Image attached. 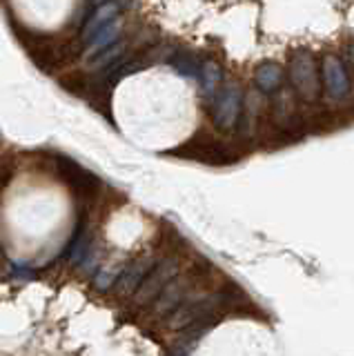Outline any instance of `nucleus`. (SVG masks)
Here are the masks:
<instances>
[{
	"label": "nucleus",
	"instance_id": "nucleus-15",
	"mask_svg": "<svg viewBox=\"0 0 354 356\" xmlns=\"http://www.w3.org/2000/svg\"><path fill=\"white\" fill-rule=\"evenodd\" d=\"M170 65L176 70V74H181L185 78H196L198 76V67H201L194 60V56H190V54H176V56H172Z\"/></svg>",
	"mask_w": 354,
	"mask_h": 356
},
{
	"label": "nucleus",
	"instance_id": "nucleus-7",
	"mask_svg": "<svg viewBox=\"0 0 354 356\" xmlns=\"http://www.w3.org/2000/svg\"><path fill=\"white\" fill-rule=\"evenodd\" d=\"M185 285H187L185 278H181L179 274H176V276L172 278V281L161 289L159 296L152 300V303H154L152 314L156 316V318L168 316L170 312L183 300V296H185V292H187V287H185Z\"/></svg>",
	"mask_w": 354,
	"mask_h": 356
},
{
	"label": "nucleus",
	"instance_id": "nucleus-4",
	"mask_svg": "<svg viewBox=\"0 0 354 356\" xmlns=\"http://www.w3.org/2000/svg\"><path fill=\"white\" fill-rule=\"evenodd\" d=\"M243 111V92L236 85H227L212 100V122L220 131H232L236 127Z\"/></svg>",
	"mask_w": 354,
	"mask_h": 356
},
{
	"label": "nucleus",
	"instance_id": "nucleus-6",
	"mask_svg": "<svg viewBox=\"0 0 354 356\" xmlns=\"http://www.w3.org/2000/svg\"><path fill=\"white\" fill-rule=\"evenodd\" d=\"M156 263L152 259V256H140V259L131 261L129 265H125L123 270H120L118 278L114 281V287H116V294L118 296H129L136 292V287L140 285V281L145 278V274L150 272V267Z\"/></svg>",
	"mask_w": 354,
	"mask_h": 356
},
{
	"label": "nucleus",
	"instance_id": "nucleus-11",
	"mask_svg": "<svg viewBox=\"0 0 354 356\" xmlns=\"http://www.w3.org/2000/svg\"><path fill=\"white\" fill-rule=\"evenodd\" d=\"M198 81H201V87L207 96H214L216 89L223 81V70H220V65L214 63V60H205L201 67H198Z\"/></svg>",
	"mask_w": 354,
	"mask_h": 356
},
{
	"label": "nucleus",
	"instance_id": "nucleus-13",
	"mask_svg": "<svg viewBox=\"0 0 354 356\" xmlns=\"http://www.w3.org/2000/svg\"><path fill=\"white\" fill-rule=\"evenodd\" d=\"M61 167V172L65 174V178L74 185V187H79V189H90V187H96V178L92 174H87L83 167L79 165H74L72 161H61L58 163Z\"/></svg>",
	"mask_w": 354,
	"mask_h": 356
},
{
	"label": "nucleus",
	"instance_id": "nucleus-1",
	"mask_svg": "<svg viewBox=\"0 0 354 356\" xmlns=\"http://www.w3.org/2000/svg\"><path fill=\"white\" fill-rule=\"evenodd\" d=\"M287 76L294 87L296 96L305 103H314L321 96V74L316 58L309 51H296L290 65H287Z\"/></svg>",
	"mask_w": 354,
	"mask_h": 356
},
{
	"label": "nucleus",
	"instance_id": "nucleus-3",
	"mask_svg": "<svg viewBox=\"0 0 354 356\" xmlns=\"http://www.w3.org/2000/svg\"><path fill=\"white\" fill-rule=\"evenodd\" d=\"M179 272H181V265H179V259H174V256H170V259H163L159 263H154L150 267V272L145 274V278L140 281V285L136 287L134 305H140V307L150 305L152 300L159 296L161 289L168 285Z\"/></svg>",
	"mask_w": 354,
	"mask_h": 356
},
{
	"label": "nucleus",
	"instance_id": "nucleus-17",
	"mask_svg": "<svg viewBox=\"0 0 354 356\" xmlns=\"http://www.w3.org/2000/svg\"><path fill=\"white\" fill-rule=\"evenodd\" d=\"M348 56H350V63H352V67H354V42L350 44V49H348Z\"/></svg>",
	"mask_w": 354,
	"mask_h": 356
},
{
	"label": "nucleus",
	"instance_id": "nucleus-12",
	"mask_svg": "<svg viewBox=\"0 0 354 356\" xmlns=\"http://www.w3.org/2000/svg\"><path fill=\"white\" fill-rule=\"evenodd\" d=\"M92 248V234L90 229H87V222H83V225H79V229H76L74 234V238H72V245H70V265H79L83 259H85V254L90 252Z\"/></svg>",
	"mask_w": 354,
	"mask_h": 356
},
{
	"label": "nucleus",
	"instance_id": "nucleus-2",
	"mask_svg": "<svg viewBox=\"0 0 354 356\" xmlns=\"http://www.w3.org/2000/svg\"><path fill=\"white\" fill-rule=\"evenodd\" d=\"M225 303V294H212V296H190L181 300L170 314H168V327L179 332L187 325H192L194 321L203 316H212L214 309Z\"/></svg>",
	"mask_w": 354,
	"mask_h": 356
},
{
	"label": "nucleus",
	"instance_id": "nucleus-5",
	"mask_svg": "<svg viewBox=\"0 0 354 356\" xmlns=\"http://www.w3.org/2000/svg\"><path fill=\"white\" fill-rule=\"evenodd\" d=\"M321 81H323V89L330 98L335 100H343L352 89V81H350V74L346 70V65L335 54H328L323 56L321 60Z\"/></svg>",
	"mask_w": 354,
	"mask_h": 356
},
{
	"label": "nucleus",
	"instance_id": "nucleus-10",
	"mask_svg": "<svg viewBox=\"0 0 354 356\" xmlns=\"http://www.w3.org/2000/svg\"><path fill=\"white\" fill-rule=\"evenodd\" d=\"M118 9H120L118 3H107V0H105V3H101V5H96V9L92 11L90 16H87L85 25H83V31H81L83 42L90 40L94 33L105 25V22H109L114 16H118Z\"/></svg>",
	"mask_w": 354,
	"mask_h": 356
},
{
	"label": "nucleus",
	"instance_id": "nucleus-14",
	"mask_svg": "<svg viewBox=\"0 0 354 356\" xmlns=\"http://www.w3.org/2000/svg\"><path fill=\"white\" fill-rule=\"evenodd\" d=\"M125 40H120V42H114V44H109L107 49L103 51H98L94 56V60H92V70H107L109 65H114L120 56H125Z\"/></svg>",
	"mask_w": 354,
	"mask_h": 356
},
{
	"label": "nucleus",
	"instance_id": "nucleus-8",
	"mask_svg": "<svg viewBox=\"0 0 354 356\" xmlns=\"http://www.w3.org/2000/svg\"><path fill=\"white\" fill-rule=\"evenodd\" d=\"M285 81V70L279 63H261L257 70H254V85H257L259 92L263 94H276L283 87Z\"/></svg>",
	"mask_w": 354,
	"mask_h": 356
},
{
	"label": "nucleus",
	"instance_id": "nucleus-16",
	"mask_svg": "<svg viewBox=\"0 0 354 356\" xmlns=\"http://www.w3.org/2000/svg\"><path fill=\"white\" fill-rule=\"evenodd\" d=\"M118 274H120V267H105V270H101L94 276V287L98 292H107L109 287H114Z\"/></svg>",
	"mask_w": 354,
	"mask_h": 356
},
{
	"label": "nucleus",
	"instance_id": "nucleus-9",
	"mask_svg": "<svg viewBox=\"0 0 354 356\" xmlns=\"http://www.w3.org/2000/svg\"><path fill=\"white\" fill-rule=\"evenodd\" d=\"M120 33H123V20H120L118 16H114L109 22H105V25L98 29L90 40H87V56H96L98 51L107 49L109 44L118 42Z\"/></svg>",
	"mask_w": 354,
	"mask_h": 356
}]
</instances>
